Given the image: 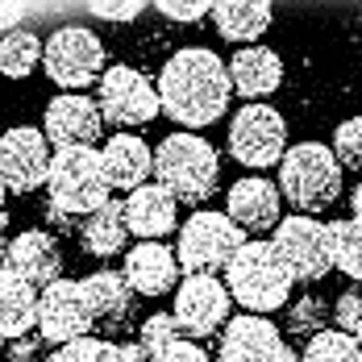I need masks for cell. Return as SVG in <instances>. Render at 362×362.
<instances>
[{
	"mask_svg": "<svg viewBox=\"0 0 362 362\" xmlns=\"http://www.w3.org/2000/svg\"><path fill=\"white\" fill-rule=\"evenodd\" d=\"M246 246V233L229 221V213H213L200 209L180 225V271L187 275H213L217 267H225L233 254Z\"/></svg>",
	"mask_w": 362,
	"mask_h": 362,
	"instance_id": "6",
	"label": "cell"
},
{
	"mask_svg": "<svg viewBox=\"0 0 362 362\" xmlns=\"http://www.w3.org/2000/svg\"><path fill=\"white\" fill-rule=\"evenodd\" d=\"M213 21L225 42H258L271 30L275 13L267 0H225V4H213Z\"/></svg>",
	"mask_w": 362,
	"mask_h": 362,
	"instance_id": "23",
	"label": "cell"
},
{
	"mask_svg": "<svg viewBox=\"0 0 362 362\" xmlns=\"http://www.w3.org/2000/svg\"><path fill=\"white\" fill-rule=\"evenodd\" d=\"M4 192H8V187H4V180H0V209H4Z\"/></svg>",
	"mask_w": 362,
	"mask_h": 362,
	"instance_id": "40",
	"label": "cell"
},
{
	"mask_svg": "<svg viewBox=\"0 0 362 362\" xmlns=\"http://www.w3.org/2000/svg\"><path fill=\"white\" fill-rule=\"evenodd\" d=\"M150 362H213L204 354V346H196L192 337H180V341H171L163 354H154Z\"/></svg>",
	"mask_w": 362,
	"mask_h": 362,
	"instance_id": "34",
	"label": "cell"
},
{
	"mask_svg": "<svg viewBox=\"0 0 362 362\" xmlns=\"http://www.w3.org/2000/svg\"><path fill=\"white\" fill-rule=\"evenodd\" d=\"M171 341H180V321H175V313H171V317L158 313V317H150V321L142 325V354L146 358L163 354Z\"/></svg>",
	"mask_w": 362,
	"mask_h": 362,
	"instance_id": "31",
	"label": "cell"
},
{
	"mask_svg": "<svg viewBox=\"0 0 362 362\" xmlns=\"http://www.w3.org/2000/svg\"><path fill=\"white\" fill-rule=\"evenodd\" d=\"M300 362H362V346L354 337H346L341 329H321L308 337Z\"/></svg>",
	"mask_w": 362,
	"mask_h": 362,
	"instance_id": "29",
	"label": "cell"
},
{
	"mask_svg": "<svg viewBox=\"0 0 362 362\" xmlns=\"http://www.w3.org/2000/svg\"><path fill=\"white\" fill-rule=\"evenodd\" d=\"M96 105H100V117L109 125H121V129L146 125L163 109L158 105V88L134 67H109L100 75V100Z\"/></svg>",
	"mask_w": 362,
	"mask_h": 362,
	"instance_id": "10",
	"label": "cell"
},
{
	"mask_svg": "<svg viewBox=\"0 0 362 362\" xmlns=\"http://www.w3.org/2000/svg\"><path fill=\"white\" fill-rule=\"evenodd\" d=\"M100 125H105V117H100V105L96 100H88L79 92H63V96H54L46 105L42 134H46V142L59 146V150H75V146L96 142L100 138Z\"/></svg>",
	"mask_w": 362,
	"mask_h": 362,
	"instance_id": "14",
	"label": "cell"
},
{
	"mask_svg": "<svg viewBox=\"0 0 362 362\" xmlns=\"http://www.w3.org/2000/svg\"><path fill=\"white\" fill-rule=\"evenodd\" d=\"M288 267L279 262V254L271 242H246L242 250L225 262V288L229 300H238L242 308H250L254 317H271L275 308H284L291 296Z\"/></svg>",
	"mask_w": 362,
	"mask_h": 362,
	"instance_id": "2",
	"label": "cell"
},
{
	"mask_svg": "<svg viewBox=\"0 0 362 362\" xmlns=\"http://www.w3.org/2000/svg\"><path fill=\"white\" fill-rule=\"evenodd\" d=\"M142 346H117V341H96L79 337L71 346H59L46 362H142Z\"/></svg>",
	"mask_w": 362,
	"mask_h": 362,
	"instance_id": "28",
	"label": "cell"
},
{
	"mask_svg": "<svg viewBox=\"0 0 362 362\" xmlns=\"http://www.w3.org/2000/svg\"><path fill=\"white\" fill-rule=\"evenodd\" d=\"M229 154L242 167H275L288 154V125L267 105H246L229 121Z\"/></svg>",
	"mask_w": 362,
	"mask_h": 362,
	"instance_id": "8",
	"label": "cell"
},
{
	"mask_svg": "<svg viewBox=\"0 0 362 362\" xmlns=\"http://www.w3.org/2000/svg\"><path fill=\"white\" fill-rule=\"evenodd\" d=\"M42 50H46V42L30 30H8V34L0 37V75H8V79H25V75H34V67L42 63Z\"/></svg>",
	"mask_w": 362,
	"mask_h": 362,
	"instance_id": "26",
	"label": "cell"
},
{
	"mask_svg": "<svg viewBox=\"0 0 362 362\" xmlns=\"http://www.w3.org/2000/svg\"><path fill=\"white\" fill-rule=\"evenodd\" d=\"M284 350H288V341L271 325V317L242 313L221 333V362H279Z\"/></svg>",
	"mask_w": 362,
	"mask_h": 362,
	"instance_id": "16",
	"label": "cell"
},
{
	"mask_svg": "<svg viewBox=\"0 0 362 362\" xmlns=\"http://www.w3.org/2000/svg\"><path fill=\"white\" fill-rule=\"evenodd\" d=\"M175 204L180 200L163 183H142L138 192L125 196V225H129V233H138L146 242L167 238L175 229V221H180V209Z\"/></svg>",
	"mask_w": 362,
	"mask_h": 362,
	"instance_id": "18",
	"label": "cell"
},
{
	"mask_svg": "<svg viewBox=\"0 0 362 362\" xmlns=\"http://www.w3.org/2000/svg\"><path fill=\"white\" fill-rule=\"evenodd\" d=\"M46 192H50V209L59 217H92L96 209H105L109 204V180L100 167V150H92V146L54 150Z\"/></svg>",
	"mask_w": 362,
	"mask_h": 362,
	"instance_id": "4",
	"label": "cell"
},
{
	"mask_svg": "<svg viewBox=\"0 0 362 362\" xmlns=\"http://www.w3.org/2000/svg\"><path fill=\"white\" fill-rule=\"evenodd\" d=\"M17 17H21V8H17V4H4V8H0V25H13Z\"/></svg>",
	"mask_w": 362,
	"mask_h": 362,
	"instance_id": "37",
	"label": "cell"
},
{
	"mask_svg": "<svg viewBox=\"0 0 362 362\" xmlns=\"http://www.w3.org/2000/svg\"><path fill=\"white\" fill-rule=\"evenodd\" d=\"M83 291H88V304H92V317L96 321H121L125 308H129V296L134 288L125 284V275L117 271H96L83 279Z\"/></svg>",
	"mask_w": 362,
	"mask_h": 362,
	"instance_id": "25",
	"label": "cell"
},
{
	"mask_svg": "<svg viewBox=\"0 0 362 362\" xmlns=\"http://www.w3.org/2000/svg\"><path fill=\"white\" fill-rule=\"evenodd\" d=\"M4 267L13 271V275H21L25 284H42V288H50L54 279H59V267H63V258H59V246H54V238L50 233H42V229H30V233H21V238H13L8 242V250H4Z\"/></svg>",
	"mask_w": 362,
	"mask_h": 362,
	"instance_id": "20",
	"label": "cell"
},
{
	"mask_svg": "<svg viewBox=\"0 0 362 362\" xmlns=\"http://www.w3.org/2000/svg\"><path fill=\"white\" fill-rule=\"evenodd\" d=\"M92 304L88 291L75 279H54L50 288H42L37 296V333L54 346H71L79 337H88L92 329Z\"/></svg>",
	"mask_w": 362,
	"mask_h": 362,
	"instance_id": "11",
	"label": "cell"
},
{
	"mask_svg": "<svg viewBox=\"0 0 362 362\" xmlns=\"http://www.w3.org/2000/svg\"><path fill=\"white\" fill-rule=\"evenodd\" d=\"M333 313H337V329L362 346V284L346 291V296L337 300V308H333Z\"/></svg>",
	"mask_w": 362,
	"mask_h": 362,
	"instance_id": "32",
	"label": "cell"
},
{
	"mask_svg": "<svg viewBox=\"0 0 362 362\" xmlns=\"http://www.w3.org/2000/svg\"><path fill=\"white\" fill-rule=\"evenodd\" d=\"M329 258L341 275L358 279L362 284V221L358 217H346V221H333L329 225Z\"/></svg>",
	"mask_w": 362,
	"mask_h": 362,
	"instance_id": "27",
	"label": "cell"
},
{
	"mask_svg": "<svg viewBox=\"0 0 362 362\" xmlns=\"http://www.w3.org/2000/svg\"><path fill=\"white\" fill-rule=\"evenodd\" d=\"M0 229H4V213H0ZM8 250V246H4V238H0V254Z\"/></svg>",
	"mask_w": 362,
	"mask_h": 362,
	"instance_id": "39",
	"label": "cell"
},
{
	"mask_svg": "<svg viewBox=\"0 0 362 362\" xmlns=\"http://www.w3.org/2000/svg\"><path fill=\"white\" fill-rule=\"evenodd\" d=\"M50 142L34 125H13L0 134V180L8 192H34L50 175Z\"/></svg>",
	"mask_w": 362,
	"mask_h": 362,
	"instance_id": "12",
	"label": "cell"
},
{
	"mask_svg": "<svg viewBox=\"0 0 362 362\" xmlns=\"http://www.w3.org/2000/svg\"><path fill=\"white\" fill-rule=\"evenodd\" d=\"M333 158L341 163V167H354L362 171V117H350V121H341L337 129H333Z\"/></svg>",
	"mask_w": 362,
	"mask_h": 362,
	"instance_id": "30",
	"label": "cell"
},
{
	"mask_svg": "<svg viewBox=\"0 0 362 362\" xmlns=\"http://www.w3.org/2000/svg\"><path fill=\"white\" fill-rule=\"evenodd\" d=\"M209 8H213V4H204V0H163V4H158V13H163L167 21H183V25H187V21H200Z\"/></svg>",
	"mask_w": 362,
	"mask_h": 362,
	"instance_id": "33",
	"label": "cell"
},
{
	"mask_svg": "<svg viewBox=\"0 0 362 362\" xmlns=\"http://www.w3.org/2000/svg\"><path fill=\"white\" fill-rule=\"evenodd\" d=\"M154 175L175 200L204 204L217 192L221 158L200 134H171L154 150Z\"/></svg>",
	"mask_w": 362,
	"mask_h": 362,
	"instance_id": "3",
	"label": "cell"
},
{
	"mask_svg": "<svg viewBox=\"0 0 362 362\" xmlns=\"http://www.w3.org/2000/svg\"><path fill=\"white\" fill-rule=\"evenodd\" d=\"M275 254L279 262L288 267L291 279H304V284H317L333 271V258H329V225H321L317 217H284L275 225Z\"/></svg>",
	"mask_w": 362,
	"mask_h": 362,
	"instance_id": "9",
	"label": "cell"
},
{
	"mask_svg": "<svg viewBox=\"0 0 362 362\" xmlns=\"http://www.w3.org/2000/svg\"><path fill=\"white\" fill-rule=\"evenodd\" d=\"M42 67H46V75L59 88L79 92L88 83H100V75H105V46L83 25H63V30H54L46 37Z\"/></svg>",
	"mask_w": 362,
	"mask_h": 362,
	"instance_id": "7",
	"label": "cell"
},
{
	"mask_svg": "<svg viewBox=\"0 0 362 362\" xmlns=\"http://www.w3.org/2000/svg\"><path fill=\"white\" fill-rule=\"evenodd\" d=\"M100 167H105V180L109 187L121 192H138L146 183V175H154V154L138 134H112L105 150H100Z\"/></svg>",
	"mask_w": 362,
	"mask_h": 362,
	"instance_id": "21",
	"label": "cell"
},
{
	"mask_svg": "<svg viewBox=\"0 0 362 362\" xmlns=\"http://www.w3.org/2000/svg\"><path fill=\"white\" fill-rule=\"evenodd\" d=\"M229 92H233L229 63H221L213 50L200 46L175 50L158 75V105L187 129H204L221 121L229 109Z\"/></svg>",
	"mask_w": 362,
	"mask_h": 362,
	"instance_id": "1",
	"label": "cell"
},
{
	"mask_svg": "<svg viewBox=\"0 0 362 362\" xmlns=\"http://www.w3.org/2000/svg\"><path fill=\"white\" fill-rule=\"evenodd\" d=\"M142 8L146 4H138V0H96V4H92V13H96L100 21H134Z\"/></svg>",
	"mask_w": 362,
	"mask_h": 362,
	"instance_id": "35",
	"label": "cell"
},
{
	"mask_svg": "<svg viewBox=\"0 0 362 362\" xmlns=\"http://www.w3.org/2000/svg\"><path fill=\"white\" fill-rule=\"evenodd\" d=\"M125 238H129V225H125V204H117L109 200L105 209H96L92 217L83 221V250L88 254H100V258H109L125 246Z\"/></svg>",
	"mask_w": 362,
	"mask_h": 362,
	"instance_id": "24",
	"label": "cell"
},
{
	"mask_svg": "<svg viewBox=\"0 0 362 362\" xmlns=\"http://www.w3.org/2000/svg\"><path fill=\"white\" fill-rule=\"evenodd\" d=\"M229 221L242 233H267L284 221V192L267 175H246L229 187Z\"/></svg>",
	"mask_w": 362,
	"mask_h": 362,
	"instance_id": "15",
	"label": "cell"
},
{
	"mask_svg": "<svg viewBox=\"0 0 362 362\" xmlns=\"http://www.w3.org/2000/svg\"><path fill=\"white\" fill-rule=\"evenodd\" d=\"M350 209H354V217L362 221V183L354 187V196H350Z\"/></svg>",
	"mask_w": 362,
	"mask_h": 362,
	"instance_id": "38",
	"label": "cell"
},
{
	"mask_svg": "<svg viewBox=\"0 0 362 362\" xmlns=\"http://www.w3.org/2000/svg\"><path fill=\"white\" fill-rule=\"evenodd\" d=\"M121 275L138 296H163V291H171L180 284V258L163 242H138L125 254V271Z\"/></svg>",
	"mask_w": 362,
	"mask_h": 362,
	"instance_id": "17",
	"label": "cell"
},
{
	"mask_svg": "<svg viewBox=\"0 0 362 362\" xmlns=\"http://www.w3.org/2000/svg\"><path fill=\"white\" fill-rule=\"evenodd\" d=\"M229 83L250 105H262V96H271L284 83V59L267 46H242L229 63Z\"/></svg>",
	"mask_w": 362,
	"mask_h": 362,
	"instance_id": "19",
	"label": "cell"
},
{
	"mask_svg": "<svg viewBox=\"0 0 362 362\" xmlns=\"http://www.w3.org/2000/svg\"><path fill=\"white\" fill-rule=\"evenodd\" d=\"M279 192L296 209L321 213L341 196V163L325 142H296L279 163Z\"/></svg>",
	"mask_w": 362,
	"mask_h": 362,
	"instance_id": "5",
	"label": "cell"
},
{
	"mask_svg": "<svg viewBox=\"0 0 362 362\" xmlns=\"http://www.w3.org/2000/svg\"><path fill=\"white\" fill-rule=\"evenodd\" d=\"M325 317V308H321V300H304L296 313H291V329H313L317 321Z\"/></svg>",
	"mask_w": 362,
	"mask_h": 362,
	"instance_id": "36",
	"label": "cell"
},
{
	"mask_svg": "<svg viewBox=\"0 0 362 362\" xmlns=\"http://www.w3.org/2000/svg\"><path fill=\"white\" fill-rule=\"evenodd\" d=\"M37 325V291L8 267H0V337H25Z\"/></svg>",
	"mask_w": 362,
	"mask_h": 362,
	"instance_id": "22",
	"label": "cell"
},
{
	"mask_svg": "<svg viewBox=\"0 0 362 362\" xmlns=\"http://www.w3.org/2000/svg\"><path fill=\"white\" fill-rule=\"evenodd\" d=\"M229 288L217 275H187L175 291V321L187 337H213L229 325Z\"/></svg>",
	"mask_w": 362,
	"mask_h": 362,
	"instance_id": "13",
	"label": "cell"
}]
</instances>
